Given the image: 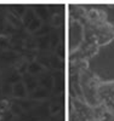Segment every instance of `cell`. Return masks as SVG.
<instances>
[{
	"instance_id": "6da1fadb",
	"label": "cell",
	"mask_w": 114,
	"mask_h": 121,
	"mask_svg": "<svg viewBox=\"0 0 114 121\" xmlns=\"http://www.w3.org/2000/svg\"><path fill=\"white\" fill-rule=\"evenodd\" d=\"M11 96L15 98V99H24V98H28V91L23 84L22 80H18L15 84H12V92H11Z\"/></svg>"
},
{
	"instance_id": "7a4b0ae2",
	"label": "cell",
	"mask_w": 114,
	"mask_h": 121,
	"mask_svg": "<svg viewBox=\"0 0 114 121\" xmlns=\"http://www.w3.org/2000/svg\"><path fill=\"white\" fill-rule=\"evenodd\" d=\"M22 81H23V84H24V86H26V88L28 91V95L30 92H33V91L39 86L38 76H34V75L29 74L27 72L24 74H22Z\"/></svg>"
},
{
	"instance_id": "3957f363",
	"label": "cell",
	"mask_w": 114,
	"mask_h": 121,
	"mask_svg": "<svg viewBox=\"0 0 114 121\" xmlns=\"http://www.w3.org/2000/svg\"><path fill=\"white\" fill-rule=\"evenodd\" d=\"M49 96H50V90H46L41 86H38L33 92H30L28 95V98L33 99V100H38V102H43V100L47 99Z\"/></svg>"
},
{
	"instance_id": "277c9868",
	"label": "cell",
	"mask_w": 114,
	"mask_h": 121,
	"mask_svg": "<svg viewBox=\"0 0 114 121\" xmlns=\"http://www.w3.org/2000/svg\"><path fill=\"white\" fill-rule=\"evenodd\" d=\"M38 81H39V86L44 87L46 90H52L54 88V78L52 75H50L47 73H43L38 76Z\"/></svg>"
},
{
	"instance_id": "5b68a950",
	"label": "cell",
	"mask_w": 114,
	"mask_h": 121,
	"mask_svg": "<svg viewBox=\"0 0 114 121\" xmlns=\"http://www.w3.org/2000/svg\"><path fill=\"white\" fill-rule=\"evenodd\" d=\"M45 70H46V69L41 65V64H39L36 60H32V62H29V64H28L27 73L32 74V75H34V76H39L40 74L45 73Z\"/></svg>"
},
{
	"instance_id": "8992f818",
	"label": "cell",
	"mask_w": 114,
	"mask_h": 121,
	"mask_svg": "<svg viewBox=\"0 0 114 121\" xmlns=\"http://www.w3.org/2000/svg\"><path fill=\"white\" fill-rule=\"evenodd\" d=\"M35 18H36V15L34 12V9L33 7H27V11L24 12V15L22 16V18H21V22H22V26L24 28H27Z\"/></svg>"
},
{
	"instance_id": "52a82bcc",
	"label": "cell",
	"mask_w": 114,
	"mask_h": 121,
	"mask_svg": "<svg viewBox=\"0 0 114 121\" xmlns=\"http://www.w3.org/2000/svg\"><path fill=\"white\" fill-rule=\"evenodd\" d=\"M34 12L36 15V17L39 19H41V21H45V19H47V16H49V9L46 6H43V5H39V6H34Z\"/></svg>"
},
{
	"instance_id": "ba28073f",
	"label": "cell",
	"mask_w": 114,
	"mask_h": 121,
	"mask_svg": "<svg viewBox=\"0 0 114 121\" xmlns=\"http://www.w3.org/2000/svg\"><path fill=\"white\" fill-rule=\"evenodd\" d=\"M36 45L39 51H46L50 47V36H39L36 39Z\"/></svg>"
},
{
	"instance_id": "9c48e42d",
	"label": "cell",
	"mask_w": 114,
	"mask_h": 121,
	"mask_svg": "<svg viewBox=\"0 0 114 121\" xmlns=\"http://www.w3.org/2000/svg\"><path fill=\"white\" fill-rule=\"evenodd\" d=\"M10 12H11L12 15H15L16 17L18 18H22V16L24 15V12L27 11V6L24 5H15V6H11L7 9Z\"/></svg>"
},
{
	"instance_id": "30bf717a",
	"label": "cell",
	"mask_w": 114,
	"mask_h": 121,
	"mask_svg": "<svg viewBox=\"0 0 114 121\" xmlns=\"http://www.w3.org/2000/svg\"><path fill=\"white\" fill-rule=\"evenodd\" d=\"M41 27H43V21H41V19H39V18L36 17V18H35L34 21L30 23L26 29H27V32H28L29 34H35Z\"/></svg>"
},
{
	"instance_id": "8fae6325",
	"label": "cell",
	"mask_w": 114,
	"mask_h": 121,
	"mask_svg": "<svg viewBox=\"0 0 114 121\" xmlns=\"http://www.w3.org/2000/svg\"><path fill=\"white\" fill-rule=\"evenodd\" d=\"M10 110L14 113L15 116H22L24 114V110L22 109V107H21L17 100H11V105H10Z\"/></svg>"
},
{
	"instance_id": "7c38bea8",
	"label": "cell",
	"mask_w": 114,
	"mask_h": 121,
	"mask_svg": "<svg viewBox=\"0 0 114 121\" xmlns=\"http://www.w3.org/2000/svg\"><path fill=\"white\" fill-rule=\"evenodd\" d=\"M14 119H15V115L10 109L0 110V121H12Z\"/></svg>"
},
{
	"instance_id": "4fadbf2b",
	"label": "cell",
	"mask_w": 114,
	"mask_h": 121,
	"mask_svg": "<svg viewBox=\"0 0 114 121\" xmlns=\"http://www.w3.org/2000/svg\"><path fill=\"white\" fill-rule=\"evenodd\" d=\"M6 17H5V12L1 11L0 12V35H3L5 33V27H6Z\"/></svg>"
},
{
	"instance_id": "5bb4252c",
	"label": "cell",
	"mask_w": 114,
	"mask_h": 121,
	"mask_svg": "<svg viewBox=\"0 0 114 121\" xmlns=\"http://www.w3.org/2000/svg\"><path fill=\"white\" fill-rule=\"evenodd\" d=\"M59 105H58V103L57 102H52L50 104V108H49V112L52 114V115H55V114H57L58 112H59Z\"/></svg>"
},
{
	"instance_id": "9a60e30c",
	"label": "cell",
	"mask_w": 114,
	"mask_h": 121,
	"mask_svg": "<svg viewBox=\"0 0 114 121\" xmlns=\"http://www.w3.org/2000/svg\"><path fill=\"white\" fill-rule=\"evenodd\" d=\"M87 18L91 19V21H95V19L100 18L98 17V11H96V10H90L89 13H87Z\"/></svg>"
},
{
	"instance_id": "2e32d148",
	"label": "cell",
	"mask_w": 114,
	"mask_h": 121,
	"mask_svg": "<svg viewBox=\"0 0 114 121\" xmlns=\"http://www.w3.org/2000/svg\"><path fill=\"white\" fill-rule=\"evenodd\" d=\"M12 121H27L23 116H15V119L12 120Z\"/></svg>"
},
{
	"instance_id": "e0dca14e",
	"label": "cell",
	"mask_w": 114,
	"mask_h": 121,
	"mask_svg": "<svg viewBox=\"0 0 114 121\" xmlns=\"http://www.w3.org/2000/svg\"><path fill=\"white\" fill-rule=\"evenodd\" d=\"M1 11H3V9H1V7H0V12H1Z\"/></svg>"
}]
</instances>
